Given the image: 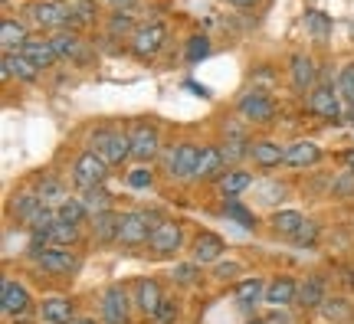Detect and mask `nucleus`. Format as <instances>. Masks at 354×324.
<instances>
[{
    "label": "nucleus",
    "mask_w": 354,
    "mask_h": 324,
    "mask_svg": "<svg viewBox=\"0 0 354 324\" xmlns=\"http://www.w3.org/2000/svg\"><path fill=\"white\" fill-rule=\"evenodd\" d=\"M88 151H95L109 167L112 164H125L131 158V135L118 131V128H95L88 135Z\"/></svg>",
    "instance_id": "obj_1"
},
{
    "label": "nucleus",
    "mask_w": 354,
    "mask_h": 324,
    "mask_svg": "<svg viewBox=\"0 0 354 324\" xmlns=\"http://www.w3.org/2000/svg\"><path fill=\"white\" fill-rule=\"evenodd\" d=\"M161 223H165V216H161L158 210H128V213H122L118 242H122V246H145Z\"/></svg>",
    "instance_id": "obj_2"
},
{
    "label": "nucleus",
    "mask_w": 354,
    "mask_h": 324,
    "mask_svg": "<svg viewBox=\"0 0 354 324\" xmlns=\"http://www.w3.org/2000/svg\"><path fill=\"white\" fill-rule=\"evenodd\" d=\"M236 115L246 125H269L276 118V102H272V95H266L263 88H250L236 102Z\"/></svg>",
    "instance_id": "obj_3"
},
{
    "label": "nucleus",
    "mask_w": 354,
    "mask_h": 324,
    "mask_svg": "<svg viewBox=\"0 0 354 324\" xmlns=\"http://www.w3.org/2000/svg\"><path fill=\"white\" fill-rule=\"evenodd\" d=\"M201 151L203 148L190 144V141L177 144V148H167L165 151V171L174 177V180H194L197 164H201Z\"/></svg>",
    "instance_id": "obj_4"
},
{
    "label": "nucleus",
    "mask_w": 354,
    "mask_h": 324,
    "mask_svg": "<svg viewBox=\"0 0 354 324\" xmlns=\"http://www.w3.org/2000/svg\"><path fill=\"white\" fill-rule=\"evenodd\" d=\"M308 112L325 118V122H342L344 118V102L338 95V86L331 82H318L312 92H308Z\"/></svg>",
    "instance_id": "obj_5"
},
{
    "label": "nucleus",
    "mask_w": 354,
    "mask_h": 324,
    "mask_svg": "<svg viewBox=\"0 0 354 324\" xmlns=\"http://www.w3.org/2000/svg\"><path fill=\"white\" fill-rule=\"evenodd\" d=\"M73 180H76L82 190L105 187V180H109V164L102 161L95 151H82L76 161H73Z\"/></svg>",
    "instance_id": "obj_6"
},
{
    "label": "nucleus",
    "mask_w": 354,
    "mask_h": 324,
    "mask_svg": "<svg viewBox=\"0 0 354 324\" xmlns=\"http://www.w3.org/2000/svg\"><path fill=\"white\" fill-rule=\"evenodd\" d=\"M131 295H128L122 285H109L102 292V324H128L131 321Z\"/></svg>",
    "instance_id": "obj_7"
},
{
    "label": "nucleus",
    "mask_w": 354,
    "mask_h": 324,
    "mask_svg": "<svg viewBox=\"0 0 354 324\" xmlns=\"http://www.w3.org/2000/svg\"><path fill=\"white\" fill-rule=\"evenodd\" d=\"M50 43L59 59H69V63H76V66H86L92 59V50L86 46V39L79 37L76 30H59V33L50 37Z\"/></svg>",
    "instance_id": "obj_8"
},
{
    "label": "nucleus",
    "mask_w": 354,
    "mask_h": 324,
    "mask_svg": "<svg viewBox=\"0 0 354 324\" xmlns=\"http://www.w3.org/2000/svg\"><path fill=\"white\" fill-rule=\"evenodd\" d=\"M167 39V30L165 23H145L135 30V37H131V53L138 56V59H154L161 46H165Z\"/></svg>",
    "instance_id": "obj_9"
},
{
    "label": "nucleus",
    "mask_w": 354,
    "mask_h": 324,
    "mask_svg": "<svg viewBox=\"0 0 354 324\" xmlns=\"http://www.w3.org/2000/svg\"><path fill=\"white\" fill-rule=\"evenodd\" d=\"M128 135H131V158H135V161L148 164L161 154V135H158L154 125H145V122H141V125H135Z\"/></svg>",
    "instance_id": "obj_10"
},
{
    "label": "nucleus",
    "mask_w": 354,
    "mask_h": 324,
    "mask_svg": "<svg viewBox=\"0 0 354 324\" xmlns=\"http://www.w3.org/2000/svg\"><path fill=\"white\" fill-rule=\"evenodd\" d=\"M37 265L43 269L46 275H76L82 259H79L73 249H63V246H50V249L43 252L37 259Z\"/></svg>",
    "instance_id": "obj_11"
},
{
    "label": "nucleus",
    "mask_w": 354,
    "mask_h": 324,
    "mask_svg": "<svg viewBox=\"0 0 354 324\" xmlns=\"http://www.w3.org/2000/svg\"><path fill=\"white\" fill-rule=\"evenodd\" d=\"M289 82L295 92H312L318 86V66L312 56L305 53H295L289 59Z\"/></svg>",
    "instance_id": "obj_12"
},
{
    "label": "nucleus",
    "mask_w": 354,
    "mask_h": 324,
    "mask_svg": "<svg viewBox=\"0 0 354 324\" xmlns=\"http://www.w3.org/2000/svg\"><path fill=\"white\" fill-rule=\"evenodd\" d=\"M148 246H151L158 256H171V252H177L180 246H184V226L177 223V220H165V223L151 233Z\"/></svg>",
    "instance_id": "obj_13"
},
{
    "label": "nucleus",
    "mask_w": 354,
    "mask_h": 324,
    "mask_svg": "<svg viewBox=\"0 0 354 324\" xmlns=\"http://www.w3.org/2000/svg\"><path fill=\"white\" fill-rule=\"evenodd\" d=\"M230 171L227 158H223V151H220V144H207V148L201 151V164H197V174H194V180H220V177Z\"/></svg>",
    "instance_id": "obj_14"
},
{
    "label": "nucleus",
    "mask_w": 354,
    "mask_h": 324,
    "mask_svg": "<svg viewBox=\"0 0 354 324\" xmlns=\"http://www.w3.org/2000/svg\"><path fill=\"white\" fill-rule=\"evenodd\" d=\"M131 301H135V308H138V312H145L148 318H151V314L161 308L165 292H161V285H158L154 278H138V282L131 285Z\"/></svg>",
    "instance_id": "obj_15"
},
{
    "label": "nucleus",
    "mask_w": 354,
    "mask_h": 324,
    "mask_svg": "<svg viewBox=\"0 0 354 324\" xmlns=\"http://www.w3.org/2000/svg\"><path fill=\"white\" fill-rule=\"evenodd\" d=\"M30 20L43 30H53V33H59L69 26V10L59 7V3H30Z\"/></svg>",
    "instance_id": "obj_16"
},
{
    "label": "nucleus",
    "mask_w": 354,
    "mask_h": 324,
    "mask_svg": "<svg viewBox=\"0 0 354 324\" xmlns=\"http://www.w3.org/2000/svg\"><path fill=\"white\" fill-rule=\"evenodd\" d=\"M0 308L3 314H26L30 312V292H26L20 282H13V278H3V285H0Z\"/></svg>",
    "instance_id": "obj_17"
},
{
    "label": "nucleus",
    "mask_w": 354,
    "mask_h": 324,
    "mask_svg": "<svg viewBox=\"0 0 354 324\" xmlns=\"http://www.w3.org/2000/svg\"><path fill=\"white\" fill-rule=\"evenodd\" d=\"M194 262L197 265H210V262H220L223 259V252H227V242L216 236V233H210V229H203V233H197V239H194Z\"/></svg>",
    "instance_id": "obj_18"
},
{
    "label": "nucleus",
    "mask_w": 354,
    "mask_h": 324,
    "mask_svg": "<svg viewBox=\"0 0 354 324\" xmlns=\"http://www.w3.org/2000/svg\"><path fill=\"white\" fill-rule=\"evenodd\" d=\"M88 229H92V239L109 246V242H118V229H122V213L115 210H105V213H95L88 220Z\"/></svg>",
    "instance_id": "obj_19"
},
{
    "label": "nucleus",
    "mask_w": 354,
    "mask_h": 324,
    "mask_svg": "<svg viewBox=\"0 0 354 324\" xmlns=\"http://www.w3.org/2000/svg\"><path fill=\"white\" fill-rule=\"evenodd\" d=\"M295 301H299V282L289 278V275H279L266 285V305L286 308V305H295Z\"/></svg>",
    "instance_id": "obj_20"
},
{
    "label": "nucleus",
    "mask_w": 354,
    "mask_h": 324,
    "mask_svg": "<svg viewBox=\"0 0 354 324\" xmlns=\"http://www.w3.org/2000/svg\"><path fill=\"white\" fill-rule=\"evenodd\" d=\"M250 158H253L256 167H279V164H286V148H279V141H269V137H259L250 144Z\"/></svg>",
    "instance_id": "obj_21"
},
{
    "label": "nucleus",
    "mask_w": 354,
    "mask_h": 324,
    "mask_svg": "<svg viewBox=\"0 0 354 324\" xmlns=\"http://www.w3.org/2000/svg\"><path fill=\"white\" fill-rule=\"evenodd\" d=\"M0 75L3 79H10V75H17L20 82H37L39 69L30 59H26L24 53H3V63H0Z\"/></svg>",
    "instance_id": "obj_22"
},
{
    "label": "nucleus",
    "mask_w": 354,
    "mask_h": 324,
    "mask_svg": "<svg viewBox=\"0 0 354 324\" xmlns=\"http://www.w3.org/2000/svg\"><path fill=\"white\" fill-rule=\"evenodd\" d=\"M322 161V148H318L315 141H292L289 148H286V164L289 167H315Z\"/></svg>",
    "instance_id": "obj_23"
},
{
    "label": "nucleus",
    "mask_w": 354,
    "mask_h": 324,
    "mask_svg": "<svg viewBox=\"0 0 354 324\" xmlns=\"http://www.w3.org/2000/svg\"><path fill=\"white\" fill-rule=\"evenodd\" d=\"M39 314H43V321H46V324H73V321H76L73 301L63 298V295L43 298V305H39Z\"/></svg>",
    "instance_id": "obj_24"
},
{
    "label": "nucleus",
    "mask_w": 354,
    "mask_h": 324,
    "mask_svg": "<svg viewBox=\"0 0 354 324\" xmlns=\"http://www.w3.org/2000/svg\"><path fill=\"white\" fill-rule=\"evenodd\" d=\"M328 301V288H325V278L322 275H308L302 285H299V301L295 305H302V308H322Z\"/></svg>",
    "instance_id": "obj_25"
},
{
    "label": "nucleus",
    "mask_w": 354,
    "mask_h": 324,
    "mask_svg": "<svg viewBox=\"0 0 354 324\" xmlns=\"http://www.w3.org/2000/svg\"><path fill=\"white\" fill-rule=\"evenodd\" d=\"M20 53H24L26 59H30L33 66H37L39 73L59 63V56H56V50H53V43H50V39H26V46H24Z\"/></svg>",
    "instance_id": "obj_26"
},
{
    "label": "nucleus",
    "mask_w": 354,
    "mask_h": 324,
    "mask_svg": "<svg viewBox=\"0 0 354 324\" xmlns=\"http://www.w3.org/2000/svg\"><path fill=\"white\" fill-rule=\"evenodd\" d=\"M43 210V200H39L37 190H20V193H13L10 200V213L17 216V220H24V226L37 216V213Z\"/></svg>",
    "instance_id": "obj_27"
},
{
    "label": "nucleus",
    "mask_w": 354,
    "mask_h": 324,
    "mask_svg": "<svg viewBox=\"0 0 354 324\" xmlns=\"http://www.w3.org/2000/svg\"><path fill=\"white\" fill-rule=\"evenodd\" d=\"M253 174L250 171H240V167H230L227 174L216 180V187H220V193L223 197H240L243 190H253Z\"/></svg>",
    "instance_id": "obj_28"
},
{
    "label": "nucleus",
    "mask_w": 354,
    "mask_h": 324,
    "mask_svg": "<svg viewBox=\"0 0 354 324\" xmlns=\"http://www.w3.org/2000/svg\"><path fill=\"white\" fill-rule=\"evenodd\" d=\"M26 26L20 23V20H3L0 23V46H3V53H20L26 46Z\"/></svg>",
    "instance_id": "obj_29"
},
{
    "label": "nucleus",
    "mask_w": 354,
    "mask_h": 324,
    "mask_svg": "<svg viewBox=\"0 0 354 324\" xmlns=\"http://www.w3.org/2000/svg\"><path fill=\"white\" fill-rule=\"evenodd\" d=\"M39 200H43V207H53V210H59L66 200H69V190H66L63 180H56V177H43L37 187Z\"/></svg>",
    "instance_id": "obj_30"
},
{
    "label": "nucleus",
    "mask_w": 354,
    "mask_h": 324,
    "mask_svg": "<svg viewBox=\"0 0 354 324\" xmlns=\"http://www.w3.org/2000/svg\"><path fill=\"white\" fill-rule=\"evenodd\" d=\"M266 285H269V282H263L259 275L243 278L240 285H236V301H240V308H253V305L266 301Z\"/></svg>",
    "instance_id": "obj_31"
},
{
    "label": "nucleus",
    "mask_w": 354,
    "mask_h": 324,
    "mask_svg": "<svg viewBox=\"0 0 354 324\" xmlns=\"http://www.w3.org/2000/svg\"><path fill=\"white\" fill-rule=\"evenodd\" d=\"M250 144L253 141H246L240 128H233V131H227V141L220 144V151H223L227 164H240L243 158H250Z\"/></svg>",
    "instance_id": "obj_32"
},
{
    "label": "nucleus",
    "mask_w": 354,
    "mask_h": 324,
    "mask_svg": "<svg viewBox=\"0 0 354 324\" xmlns=\"http://www.w3.org/2000/svg\"><path fill=\"white\" fill-rule=\"evenodd\" d=\"M253 193H256V203H263V207H276V203H282V200L289 197V187H286V184H279V180H256Z\"/></svg>",
    "instance_id": "obj_33"
},
{
    "label": "nucleus",
    "mask_w": 354,
    "mask_h": 324,
    "mask_svg": "<svg viewBox=\"0 0 354 324\" xmlns=\"http://www.w3.org/2000/svg\"><path fill=\"white\" fill-rule=\"evenodd\" d=\"M305 33L315 39V43H328L331 39V17L322 10H308L305 13Z\"/></svg>",
    "instance_id": "obj_34"
},
{
    "label": "nucleus",
    "mask_w": 354,
    "mask_h": 324,
    "mask_svg": "<svg viewBox=\"0 0 354 324\" xmlns=\"http://www.w3.org/2000/svg\"><path fill=\"white\" fill-rule=\"evenodd\" d=\"M269 223H272V229H276L279 236H289L292 239L295 233H299V226L305 223V216L299 210H276Z\"/></svg>",
    "instance_id": "obj_35"
},
{
    "label": "nucleus",
    "mask_w": 354,
    "mask_h": 324,
    "mask_svg": "<svg viewBox=\"0 0 354 324\" xmlns=\"http://www.w3.org/2000/svg\"><path fill=\"white\" fill-rule=\"evenodd\" d=\"M223 216H227L230 223L243 226V229H253L256 226L253 210H246V207L240 203V197H227V203H223Z\"/></svg>",
    "instance_id": "obj_36"
},
{
    "label": "nucleus",
    "mask_w": 354,
    "mask_h": 324,
    "mask_svg": "<svg viewBox=\"0 0 354 324\" xmlns=\"http://www.w3.org/2000/svg\"><path fill=\"white\" fill-rule=\"evenodd\" d=\"M56 216H59L63 223H73V226H82L86 220H92V213L86 210V203H82L79 197H69V200H66L63 207L56 210Z\"/></svg>",
    "instance_id": "obj_37"
},
{
    "label": "nucleus",
    "mask_w": 354,
    "mask_h": 324,
    "mask_svg": "<svg viewBox=\"0 0 354 324\" xmlns=\"http://www.w3.org/2000/svg\"><path fill=\"white\" fill-rule=\"evenodd\" d=\"M82 203H86V210L95 216V213H105V210H112V193L105 187H88V190H82Z\"/></svg>",
    "instance_id": "obj_38"
},
{
    "label": "nucleus",
    "mask_w": 354,
    "mask_h": 324,
    "mask_svg": "<svg viewBox=\"0 0 354 324\" xmlns=\"http://www.w3.org/2000/svg\"><path fill=\"white\" fill-rule=\"evenodd\" d=\"M53 246H63V249H69V246H76L79 239H82V226H73V223H63V220H56V226H53Z\"/></svg>",
    "instance_id": "obj_39"
},
{
    "label": "nucleus",
    "mask_w": 354,
    "mask_h": 324,
    "mask_svg": "<svg viewBox=\"0 0 354 324\" xmlns=\"http://www.w3.org/2000/svg\"><path fill=\"white\" fill-rule=\"evenodd\" d=\"M135 20H131V13H122V10H115L112 17H109V39L115 37H135Z\"/></svg>",
    "instance_id": "obj_40"
},
{
    "label": "nucleus",
    "mask_w": 354,
    "mask_h": 324,
    "mask_svg": "<svg viewBox=\"0 0 354 324\" xmlns=\"http://www.w3.org/2000/svg\"><path fill=\"white\" fill-rule=\"evenodd\" d=\"M338 95H342L344 105H354V63H344L338 69Z\"/></svg>",
    "instance_id": "obj_41"
},
{
    "label": "nucleus",
    "mask_w": 354,
    "mask_h": 324,
    "mask_svg": "<svg viewBox=\"0 0 354 324\" xmlns=\"http://www.w3.org/2000/svg\"><path fill=\"white\" fill-rule=\"evenodd\" d=\"M184 56H187L190 66H197L201 59H207V56H210V39H207V37H190L187 39V53H184Z\"/></svg>",
    "instance_id": "obj_42"
},
{
    "label": "nucleus",
    "mask_w": 354,
    "mask_h": 324,
    "mask_svg": "<svg viewBox=\"0 0 354 324\" xmlns=\"http://www.w3.org/2000/svg\"><path fill=\"white\" fill-rule=\"evenodd\" d=\"M125 184H128L131 190H148V187L154 184V174L148 171V167H145V164H141V167H135V171H128Z\"/></svg>",
    "instance_id": "obj_43"
},
{
    "label": "nucleus",
    "mask_w": 354,
    "mask_h": 324,
    "mask_svg": "<svg viewBox=\"0 0 354 324\" xmlns=\"http://www.w3.org/2000/svg\"><path fill=\"white\" fill-rule=\"evenodd\" d=\"M315 239H318V223L315 220H305V223L299 226V233L292 236V242H295V246H315Z\"/></svg>",
    "instance_id": "obj_44"
},
{
    "label": "nucleus",
    "mask_w": 354,
    "mask_h": 324,
    "mask_svg": "<svg viewBox=\"0 0 354 324\" xmlns=\"http://www.w3.org/2000/svg\"><path fill=\"white\" fill-rule=\"evenodd\" d=\"M177 321V301L174 298H165L161 308L151 314V324H174Z\"/></svg>",
    "instance_id": "obj_45"
},
{
    "label": "nucleus",
    "mask_w": 354,
    "mask_h": 324,
    "mask_svg": "<svg viewBox=\"0 0 354 324\" xmlns=\"http://www.w3.org/2000/svg\"><path fill=\"white\" fill-rule=\"evenodd\" d=\"M322 312L328 314V318H338V321H344V318H351V308H348V301L342 298H331L322 305Z\"/></svg>",
    "instance_id": "obj_46"
},
{
    "label": "nucleus",
    "mask_w": 354,
    "mask_h": 324,
    "mask_svg": "<svg viewBox=\"0 0 354 324\" xmlns=\"http://www.w3.org/2000/svg\"><path fill=\"white\" fill-rule=\"evenodd\" d=\"M174 278L180 285H190L197 278V262H184V265H174Z\"/></svg>",
    "instance_id": "obj_47"
},
{
    "label": "nucleus",
    "mask_w": 354,
    "mask_h": 324,
    "mask_svg": "<svg viewBox=\"0 0 354 324\" xmlns=\"http://www.w3.org/2000/svg\"><path fill=\"white\" fill-rule=\"evenodd\" d=\"M236 272H240V265H236V262H216V269H214V275L216 278H223V282L233 278Z\"/></svg>",
    "instance_id": "obj_48"
},
{
    "label": "nucleus",
    "mask_w": 354,
    "mask_h": 324,
    "mask_svg": "<svg viewBox=\"0 0 354 324\" xmlns=\"http://www.w3.org/2000/svg\"><path fill=\"white\" fill-rule=\"evenodd\" d=\"M351 184H354V174H348V171H344V177L338 180V184H335V193L348 197V193H351Z\"/></svg>",
    "instance_id": "obj_49"
},
{
    "label": "nucleus",
    "mask_w": 354,
    "mask_h": 324,
    "mask_svg": "<svg viewBox=\"0 0 354 324\" xmlns=\"http://www.w3.org/2000/svg\"><path fill=\"white\" fill-rule=\"evenodd\" d=\"M105 3H112L115 10H122V13H131L138 7V0H105Z\"/></svg>",
    "instance_id": "obj_50"
},
{
    "label": "nucleus",
    "mask_w": 354,
    "mask_h": 324,
    "mask_svg": "<svg viewBox=\"0 0 354 324\" xmlns=\"http://www.w3.org/2000/svg\"><path fill=\"white\" fill-rule=\"evenodd\" d=\"M344 171H348V174H354V151H348V154H344Z\"/></svg>",
    "instance_id": "obj_51"
},
{
    "label": "nucleus",
    "mask_w": 354,
    "mask_h": 324,
    "mask_svg": "<svg viewBox=\"0 0 354 324\" xmlns=\"http://www.w3.org/2000/svg\"><path fill=\"white\" fill-rule=\"evenodd\" d=\"M227 3H233V7H256L259 0H227Z\"/></svg>",
    "instance_id": "obj_52"
},
{
    "label": "nucleus",
    "mask_w": 354,
    "mask_h": 324,
    "mask_svg": "<svg viewBox=\"0 0 354 324\" xmlns=\"http://www.w3.org/2000/svg\"><path fill=\"white\" fill-rule=\"evenodd\" d=\"M344 118H348V122L354 125V105H344Z\"/></svg>",
    "instance_id": "obj_53"
},
{
    "label": "nucleus",
    "mask_w": 354,
    "mask_h": 324,
    "mask_svg": "<svg viewBox=\"0 0 354 324\" xmlns=\"http://www.w3.org/2000/svg\"><path fill=\"white\" fill-rule=\"evenodd\" d=\"M73 324H95V321H92V318H76Z\"/></svg>",
    "instance_id": "obj_54"
}]
</instances>
